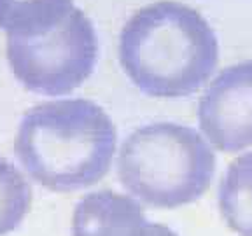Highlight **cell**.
Listing matches in <instances>:
<instances>
[{
	"mask_svg": "<svg viewBox=\"0 0 252 236\" xmlns=\"http://www.w3.org/2000/svg\"><path fill=\"white\" fill-rule=\"evenodd\" d=\"M9 68L23 88L44 96H63L93 74L98 59L96 31L84 11L75 7L60 27L35 39L5 44Z\"/></svg>",
	"mask_w": 252,
	"mask_h": 236,
	"instance_id": "4",
	"label": "cell"
},
{
	"mask_svg": "<svg viewBox=\"0 0 252 236\" xmlns=\"http://www.w3.org/2000/svg\"><path fill=\"white\" fill-rule=\"evenodd\" d=\"M149 226L144 208L131 196L98 191L77 203L72 236H147Z\"/></svg>",
	"mask_w": 252,
	"mask_h": 236,
	"instance_id": "6",
	"label": "cell"
},
{
	"mask_svg": "<svg viewBox=\"0 0 252 236\" xmlns=\"http://www.w3.org/2000/svg\"><path fill=\"white\" fill-rule=\"evenodd\" d=\"M216 165L210 142L177 122L142 126L118 154L123 187L154 208H179L200 200L212 184Z\"/></svg>",
	"mask_w": 252,
	"mask_h": 236,
	"instance_id": "3",
	"label": "cell"
},
{
	"mask_svg": "<svg viewBox=\"0 0 252 236\" xmlns=\"http://www.w3.org/2000/svg\"><path fill=\"white\" fill-rule=\"evenodd\" d=\"M147 236H179L175 231H172V229L168 228V226L165 224H156V222H151L149 226V233H147Z\"/></svg>",
	"mask_w": 252,
	"mask_h": 236,
	"instance_id": "10",
	"label": "cell"
},
{
	"mask_svg": "<svg viewBox=\"0 0 252 236\" xmlns=\"http://www.w3.org/2000/svg\"><path fill=\"white\" fill-rule=\"evenodd\" d=\"M219 210L231 231L252 236V152L238 156L219 185Z\"/></svg>",
	"mask_w": 252,
	"mask_h": 236,
	"instance_id": "8",
	"label": "cell"
},
{
	"mask_svg": "<svg viewBox=\"0 0 252 236\" xmlns=\"http://www.w3.org/2000/svg\"><path fill=\"white\" fill-rule=\"evenodd\" d=\"M116 146L118 131L102 107L86 98H65L25 112L14 154L37 184L70 193L105 177Z\"/></svg>",
	"mask_w": 252,
	"mask_h": 236,
	"instance_id": "2",
	"label": "cell"
},
{
	"mask_svg": "<svg viewBox=\"0 0 252 236\" xmlns=\"http://www.w3.org/2000/svg\"><path fill=\"white\" fill-rule=\"evenodd\" d=\"M32 205V187L23 173L0 157V235L14 231Z\"/></svg>",
	"mask_w": 252,
	"mask_h": 236,
	"instance_id": "9",
	"label": "cell"
},
{
	"mask_svg": "<svg viewBox=\"0 0 252 236\" xmlns=\"http://www.w3.org/2000/svg\"><path fill=\"white\" fill-rule=\"evenodd\" d=\"M198 122L217 150L238 152L252 146V59L216 75L201 94Z\"/></svg>",
	"mask_w": 252,
	"mask_h": 236,
	"instance_id": "5",
	"label": "cell"
},
{
	"mask_svg": "<svg viewBox=\"0 0 252 236\" xmlns=\"http://www.w3.org/2000/svg\"><path fill=\"white\" fill-rule=\"evenodd\" d=\"M74 9V0H0V30L12 39L42 37Z\"/></svg>",
	"mask_w": 252,
	"mask_h": 236,
	"instance_id": "7",
	"label": "cell"
},
{
	"mask_svg": "<svg viewBox=\"0 0 252 236\" xmlns=\"http://www.w3.org/2000/svg\"><path fill=\"white\" fill-rule=\"evenodd\" d=\"M219 42L196 9L175 0L153 2L128 18L119 35V63L153 98H184L207 84Z\"/></svg>",
	"mask_w": 252,
	"mask_h": 236,
	"instance_id": "1",
	"label": "cell"
}]
</instances>
